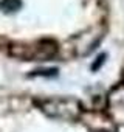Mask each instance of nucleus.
Instances as JSON below:
<instances>
[{
  "label": "nucleus",
  "instance_id": "obj_4",
  "mask_svg": "<svg viewBox=\"0 0 124 132\" xmlns=\"http://www.w3.org/2000/svg\"><path fill=\"white\" fill-rule=\"evenodd\" d=\"M20 6H22L20 0H2L0 2V8L5 13H14L17 10H20Z\"/></svg>",
  "mask_w": 124,
  "mask_h": 132
},
{
  "label": "nucleus",
  "instance_id": "obj_1",
  "mask_svg": "<svg viewBox=\"0 0 124 132\" xmlns=\"http://www.w3.org/2000/svg\"><path fill=\"white\" fill-rule=\"evenodd\" d=\"M37 107L50 118L56 120H76L81 115L79 101L70 96H57V98H43L36 100Z\"/></svg>",
  "mask_w": 124,
  "mask_h": 132
},
{
  "label": "nucleus",
  "instance_id": "obj_2",
  "mask_svg": "<svg viewBox=\"0 0 124 132\" xmlns=\"http://www.w3.org/2000/svg\"><path fill=\"white\" fill-rule=\"evenodd\" d=\"M36 54H34V61H48L50 57H53L57 53V45L54 40L51 39H42L36 47Z\"/></svg>",
  "mask_w": 124,
  "mask_h": 132
},
{
  "label": "nucleus",
  "instance_id": "obj_6",
  "mask_svg": "<svg viewBox=\"0 0 124 132\" xmlns=\"http://www.w3.org/2000/svg\"><path fill=\"white\" fill-rule=\"evenodd\" d=\"M104 57H105V56H104V54H102V56H99V57H98V61H96V62H95V64H93V67H92V69H93V70H98V67H99V65H101V64H102V62H104Z\"/></svg>",
  "mask_w": 124,
  "mask_h": 132
},
{
  "label": "nucleus",
  "instance_id": "obj_5",
  "mask_svg": "<svg viewBox=\"0 0 124 132\" xmlns=\"http://www.w3.org/2000/svg\"><path fill=\"white\" fill-rule=\"evenodd\" d=\"M56 69H42V70H36L34 73H31V76H53V75H56Z\"/></svg>",
  "mask_w": 124,
  "mask_h": 132
},
{
  "label": "nucleus",
  "instance_id": "obj_3",
  "mask_svg": "<svg viewBox=\"0 0 124 132\" xmlns=\"http://www.w3.org/2000/svg\"><path fill=\"white\" fill-rule=\"evenodd\" d=\"M10 54L16 56L19 59H31L34 61V54H36V48L34 45H26V44H17L10 47Z\"/></svg>",
  "mask_w": 124,
  "mask_h": 132
}]
</instances>
